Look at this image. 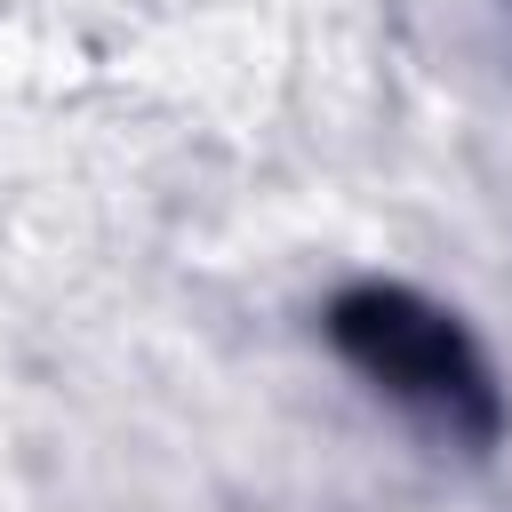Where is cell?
<instances>
[{
	"mask_svg": "<svg viewBox=\"0 0 512 512\" xmlns=\"http://www.w3.org/2000/svg\"><path fill=\"white\" fill-rule=\"evenodd\" d=\"M328 336H336V352H344L384 400H400L408 416H424V424H440V432H456V440H496L504 400H496L488 360H480L472 336H464L440 304H424L416 288H384V280L344 288V296L328 304Z\"/></svg>",
	"mask_w": 512,
	"mask_h": 512,
	"instance_id": "cell-1",
	"label": "cell"
}]
</instances>
